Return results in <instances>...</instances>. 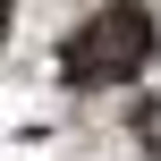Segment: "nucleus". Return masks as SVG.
<instances>
[{
  "mask_svg": "<svg viewBox=\"0 0 161 161\" xmlns=\"http://www.w3.org/2000/svg\"><path fill=\"white\" fill-rule=\"evenodd\" d=\"M0 25H8V0H0Z\"/></svg>",
  "mask_w": 161,
  "mask_h": 161,
  "instance_id": "nucleus-2",
  "label": "nucleus"
},
{
  "mask_svg": "<svg viewBox=\"0 0 161 161\" xmlns=\"http://www.w3.org/2000/svg\"><path fill=\"white\" fill-rule=\"evenodd\" d=\"M144 59H153V17H144L136 0L102 8V17L85 25V42H76V76H93V85H110V76H136Z\"/></svg>",
  "mask_w": 161,
  "mask_h": 161,
  "instance_id": "nucleus-1",
  "label": "nucleus"
}]
</instances>
